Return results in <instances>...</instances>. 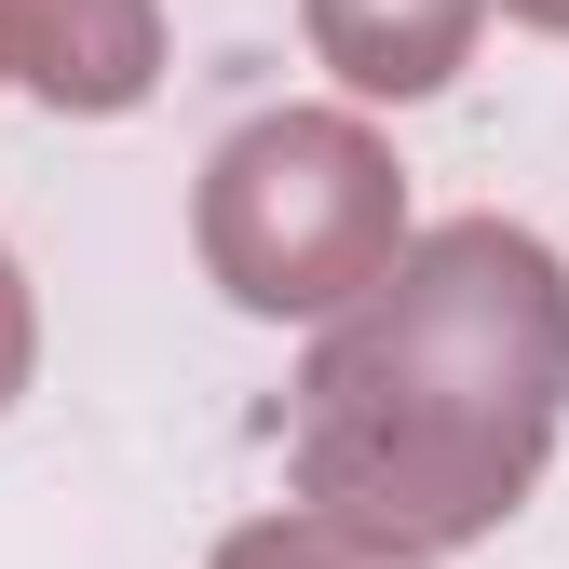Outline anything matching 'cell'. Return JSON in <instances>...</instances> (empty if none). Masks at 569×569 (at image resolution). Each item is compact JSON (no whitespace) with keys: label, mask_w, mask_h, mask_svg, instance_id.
<instances>
[{"label":"cell","mask_w":569,"mask_h":569,"mask_svg":"<svg viewBox=\"0 0 569 569\" xmlns=\"http://www.w3.org/2000/svg\"><path fill=\"white\" fill-rule=\"evenodd\" d=\"M569 393V284L529 231L461 218L407 271H380V299L352 312L312 380H299V475L312 502L461 542L488 516H516V488L556 435Z\"/></svg>","instance_id":"cell-1"},{"label":"cell","mask_w":569,"mask_h":569,"mask_svg":"<svg viewBox=\"0 0 569 569\" xmlns=\"http://www.w3.org/2000/svg\"><path fill=\"white\" fill-rule=\"evenodd\" d=\"M203 244H218L244 312H326L339 284H380L393 177H380V150L352 122H258V136L218 150Z\"/></svg>","instance_id":"cell-2"},{"label":"cell","mask_w":569,"mask_h":569,"mask_svg":"<svg viewBox=\"0 0 569 569\" xmlns=\"http://www.w3.org/2000/svg\"><path fill=\"white\" fill-rule=\"evenodd\" d=\"M339 68L367 96H420V82H448V54H461V0H312Z\"/></svg>","instance_id":"cell-3"},{"label":"cell","mask_w":569,"mask_h":569,"mask_svg":"<svg viewBox=\"0 0 569 569\" xmlns=\"http://www.w3.org/2000/svg\"><path fill=\"white\" fill-rule=\"evenodd\" d=\"M82 14L122 28V41H150V28H136V0H0V28H14V54H28L41 96H68V109H122L136 68H122L109 41H82Z\"/></svg>","instance_id":"cell-4"},{"label":"cell","mask_w":569,"mask_h":569,"mask_svg":"<svg viewBox=\"0 0 569 569\" xmlns=\"http://www.w3.org/2000/svg\"><path fill=\"white\" fill-rule=\"evenodd\" d=\"M231 569H380V556H339V542H312V529H271V542H244Z\"/></svg>","instance_id":"cell-5"},{"label":"cell","mask_w":569,"mask_h":569,"mask_svg":"<svg viewBox=\"0 0 569 569\" xmlns=\"http://www.w3.org/2000/svg\"><path fill=\"white\" fill-rule=\"evenodd\" d=\"M14 367H28V312H14V271H0V393H14Z\"/></svg>","instance_id":"cell-6"},{"label":"cell","mask_w":569,"mask_h":569,"mask_svg":"<svg viewBox=\"0 0 569 569\" xmlns=\"http://www.w3.org/2000/svg\"><path fill=\"white\" fill-rule=\"evenodd\" d=\"M516 14H542V28H569V0H516Z\"/></svg>","instance_id":"cell-7"}]
</instances>
